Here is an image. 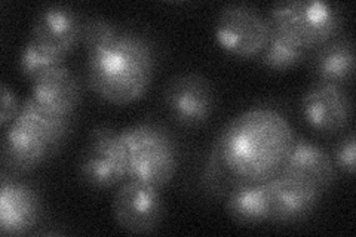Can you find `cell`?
<instances>
[{"label": "cell", "mask_w": 356, "mask_h": 237, "mask_svg": "<svg viewBox=\"0 0 356 237\" xmlns=\"http://www.w3.org/2000/svg\"><path fill=\"white\" fill-rule=\"evenodd\" d=\"M158 51L141 31L120 28L118 36L88 54V85L99 98L115 106L132 104L150 88Z\"/></svg>", "instance_id": "6da1fadb"}, {"label": "cell", "mask_w": 356, "mask_h": 237, "mask_svg": "<svg viewBox=\"0 0 356 237\" xmlns=\"http://www.w3.org/2000/svg\"><path fill=\"white\" fill-rule=\"evenodd\" d=\"M72 123L73 117L44 110L29 97L3 133L2 163L5 172L17 177L47 163L65 144Z\"/></svg>", "instance_id": "7a4b0ae2"}, {"label": "cell", "mask_w": 356, "mask_h": 237, "mask_svg": "<svg viewBox=\"0 0 356 237\" xmlns=\"http://www.w3.org/2000/svg\"><path fill=\"white\" fill-rule=\"evenodd\" d=\"M118 147L128 179L161 190L174 179L180 154L172 135L159 123L141 122L119 131Z\"/></svg>", "instance_id": "3957f363"}, {"label": "cell", "mask_w": 356, "mask_h": 237, "mask_svg": "<svg viewBox=\"0 0 356 237\" xmlns=\"http://www.w3.org/2000/svg\"><path fill=\"white\" fill-rule=\"evenodd\" d=\"M266 15L275 31L309 52L337 38L343 27L341 10L316 0L277 2Z\"/></svg>", "instance_id": "277c9868"}, {"label": "cell", "mask_w": 356, "mask_h": 237, "mask_svg": "<svg viewBox=\"0 0 356 237\" xmlns=\"http://www.w3.org/2000/svg\"><path fill=\"white\" fill-rule=\"evenodd\" d=\"M270 33L272 26L267 15L248 3L222 6L214 24L218 47L241 60L259 58Z\"/></svg>", "instance_id": "5b68a950"}, {"label": "cell", "mask_w": 356, "mask_h": 237, "mask_svg": "<svg viewBox=\"0 0 356 237\" xmlns=\"http://www.w3.org/2000/svg\"><path fill=\"white\" fill-rule=\"evenodd\" d=\"M119 131L110 125H98L91 133L77 162V175L92 190H110L127 181L124 163L118 147Z\"/></svg>", "instance_id": "8992f818"}, {"label": "cell", "mask_w": 356, "mask_h": 237, "mask_svg": "<svg viewBox=\"0 0 356 237\" xmlns=\"http://www.w3.org/2000/svg\"><path fill=\"white\" fill-rule=\"evenodd\" d=\"M163 106L170 116L184 128H199L213 116L216 91L209 79L196 72L171 77L163 88Z\"/></svg>", "instance_id": "52a82bcc"}, {"label": "cell", "mask_w": 356, "mask_h": 237, "mask_svg": "<svg viewBox=\"0 0 356 237\" xmlns=\"http://www.w3.org/2000/svg\"><path fill=\"white\" fill-rule=\"evenodd\" d=\"M111 212L122 230L131 234L154 233L165 218L162 190L137 179H127L115 191Z\"/></svg>", "instance_id": "ba28073f"}, {"label": "cell", "mask_w": 356, "mask_h": 237, "mask_svg": "<svg viewBox=\"0 0 356 237\" xmlns=\"http://www.w3.org/2000/svg\"><path fill=\"white\" fill-rule=\"evenodd\" d=\"M352 98L341 85L315 82L302 98V115L307 125L322 135H337L352 120Z\"/></svg>", "instance_id": "9c48e42d"}, {"label": "cell", "mask_w": 356, "mask_h": 237, "mask_svg": "<svg viewBox=\"0 0 356 237\" xmlns=\"http://www.w3.org/2000/svg\"><path fill=\"white\" fill-rule=\"evenodd\" d=\"M43 217L39 191L26 181L2 172L0 178V231L3 236H24L35 230Z\"/></svg>", "instance_id": "30bf717a"}, {"label": "cell", "mask_w": 356, "mask_h": 237, "mask_svg": "<svg viewBox=\"0 0 356 237\" xmlns=\"http://www.w3.org/2000/svg\"><path fill=\"white\" fill-rule=\"evenodd\" d=\"M270 222L294 224L310 217L322 199V191L306 179L280 172L267 179Z\"/></svg>", "instance_id": "8fae6325"}, {"label": "cell", "mask_w": 356, "mask_h": 237, "mask_svg": "<svg viewBox=\"0 0 356 237\" xmlns=\"http://www.w3.org/2000/svg\"><path fill=\"white\" fill-rule=\"evenodd\" d=\"M83 18L67 5H47L33 19L30 39L64 56L81 47Z\"/></svg>", "instance_id": "7c38bea8"}, {"label": "cell", "mask_w": 356, "mask_h": 237, "mask_svg": "<svg viewBox=\"0 0 356 237\" xmlns=\"http://www.w3.org/2000/svg\"><path fill=\"white\" fill-rule=\"evenodd\" d=\"M30 97L44 110L73 117L81 103L82 86L70 67L64 64L33 81Z\"/></svg>", "instance_id": "4fadbf2b"}, {"label": "cell", "mask_w": 356, "mask_h": 237, "mask_svg": "<svg viewBox=\"0 0 356 237\" xmlns=\"http://www.w3.org/2000/svg\"><path fill=\"white\" fill-rule=\"evenodd\" d=\"M280 172L303 178L322 191L328 190L337 179V167L330 153L303 138L293 144Z\"/></svg>", "instance_id": "5bb4252c"}, {"label": "cell", "mask_w": 356, "mask_h": 237, "mask_svg": "<svg viewBox=\"0 0 356 237\" xmlns=\"http://www.w3.org/2000/svg\"><path fill=\"white\" fill-rule=\"evenodd\" d=\"M310 73L316 82L348 85L355 77V48L349 36L339 35L309 55Z\"/></svg>", "instance_id": "9a60e30c"}, {"label": "cell", "mask_w": 356, "mask_h": 237, "mask_svg": "<svg viewBox=\"0 0 356 237\" xmlns=\"http://www.w3.org/2000/svg\"><path fill=\"white\" fill-rule=\"evenodd\" d=\"M229 217L241 225L270 222V197L267 181H238L226 196Z\"/></svg>", "instance_id": "2e32d148"}, {"label": "cell", "mask_w": 356, "mask_h": 237, "mask_svg": "<svg viewBox=\"0 0 356 237\" xmlns=\"http://www.w3.org/2000/svg\"><path fill=\"white\" fill-rule=\"evenodd\" d=\"M310 52L297 47L272 28L269 42L259 56L260 64L267 70L286 72L309 58Z\"/></svg>", "instance_id": "e0dca14e"}, {"label": "cell", "mask_w": 356, "mask_h": 237, "mask_svg": "<svg viewBox=\"0 0 356 237\" xmlns=\"http://www.w3.org/2000/svg\"><path fill=\"white\" fill-rule=\"evenodd\" d=\"M64 64H67V56L43 47L30 38L19 55V73L30 82Z\"/></svg>", "instance_id": "ac0fdd59"}, {"label": "cell", "mask_w": 356, "mask_h": 237, "mask_svg": "<svg viewBox=\"0 0 356 237\" xmlns=\"http://www.w3.org/2000/svg\"><path fill=\"white\" fill-rule=\"evenodd\" d=\"M236 183V179L230 177L225 163H222L218 144L213 145L205 161L202 175H200V184H202L204 190L213 197L226 199L229 191Z\"/></svg>", "instance_id": "d6986e66"}, {"label": "cell", "mask_w": 356, "mask_h": 237, "mask_svg": "<svg viewBox=\"0 0 356 237\" xmlns=\"http://www.w3.org/2000/svg\"><path fill=\"white\" fill-rule=\"evenodd\" d=\"M119 31L120 27H118L115 22H111L107 18L86 17L82 21L81 47H83L86 54H92L113 40Z\"/></svg>", "instance_id": "ffe728a7"}, {"label": "cell", "mask_w": 356, "mask_h": 237, "mask_svg": "<svg viewBox=\"0 0 356 237\" xmlns=\"http://www.w3.org/2000/svg\"><path fill=\"white\" fill-rule=\"evenodd\" d=\"M332 162L336 165L337 171H341L346 175H353L356 169V137L355 132H349L348 135L339 141L336 150L332 154Z\"/></svg>", "instance_id": "44dd1931"}, {"label": "cell", "mask_w": 356, "mask_h": 237, "mask_svg": "<svg viewBox=\"0 0 356 237\" xmlns=\"http://www.w3.org/2000/svg\"><path fill=\"white\" fill-rule=\"evenodd\" d=\"M0 94H2V111H0V123H2V128L6 129L18 116L21 106L18 103L14 91L6 83L0 85Z\"/></svg>", "instance_id": "7402d4cb"}]
</instances>
